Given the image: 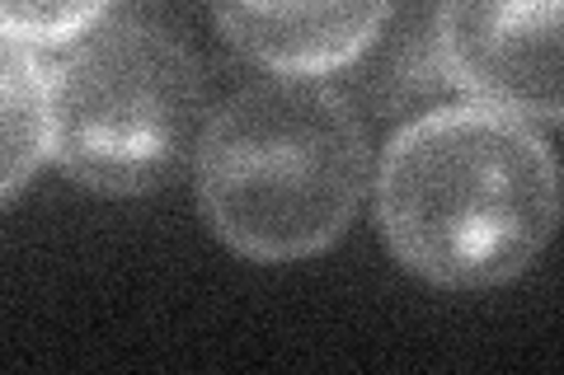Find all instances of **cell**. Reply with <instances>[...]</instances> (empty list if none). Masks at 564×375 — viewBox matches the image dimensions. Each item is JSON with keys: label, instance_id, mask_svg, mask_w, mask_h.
Wrapping results in <instances>:
<instances>
[{"label": "cell", "instance_id": "cell-1", "mask_svg": "<svg viewBox=\"0 0 564 375\" xmlns=\"http://www.w3.org/2000/svg\"><path fill=\"white\" fill-rule=\"evenodd\" d=\"M377 225L400 267L480 291L532 267L560 225V165L532 122L452 103L419 113L377 165Z\"/></svg>", "mask_w": 564, "mask_h": 375}, {"label": "cell", "instance_id": "cell-2", "mask_svg": "<svg viewBox=\"0 0 564 375\" xmlns=\"http://www.w3.org/2000/svg\"><path fill=\"white\" fill-rule=\"evenodd\" d=\"M203 217L254 263H296L344 235L372 188L362 122L325 80L269 76L207 113L193 155Z\"/></svg>", "mask_w": 564, "mask_h": 375}, {"label": "cell", "instance_id": "cell-3", "mask_svg": "<svg viewBox=\"0 0 564 375\" xmlns=\"http://www.w3.org/2000/svg\"><path fill=\"white\" fill-rule=\"evenodd\" d=\"M207 128L203 70L170 24L104 10L47 62V159L104 198H137L180 178Z\"/></svg>", "mask_w": 564, "mask_h": 375}, {"label": "cell", "instance_id": "cell-4", "mask_svg": "<svg viewBox=\"0 0 564 375\" xmlns=\"http://www.w3.org/2000/svg\"><path fill=\"white\" fill-rule=\"evenodd\" d=\"M437 70L466 89L470 103L518 122H560L564 76H560V5H456L433 10Z\"/></svg>", "mask_w": 564, "mask_h": 375}, {"label": "cell", "instance_id": "cell-5", "mask_svg": "<svg viewBox=\"0 0 564 375\" xmlns=\"http://www.w3.org/2000/svg\"><path fill=\"white\" fill-rule=\"evenodd\" d=\"M391 14V5H217L212 20L259 66L311 80L362 57Z\"/></svg>", "mask_w": 564, "mask_h": 375}, {"label": "cell", "instance_id": "cell-6", "mask_svg": "<svg viewBox=\"0 0 564 375\" xmlns=\"http://www.w3.org/2000/svg\"><path fill=\"white\" fill-rule=\"evenodd\" d=\"M47 159V62L0 33V202Z\"/></svg>", "mask_w": 564, "mask_h": 375}, {"label": "cell", "instance_id": "cell-7", "mask_svg": "<svg viewBox=\"0 0 564 375\" xmlns=\"http://www.w3.org/2000/svg\"><path fill=\"white\" fill-rule=\"evenodd\" d=\"M109 5H0V33L24 47H66L104 20Z\"/></svg>", "mask_w": 564, "mask_h": 375}]
</instances>
